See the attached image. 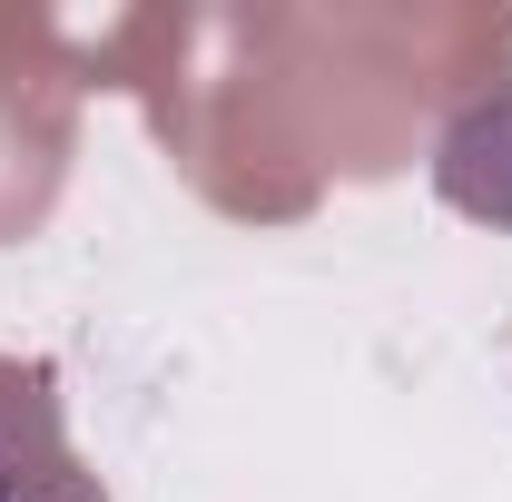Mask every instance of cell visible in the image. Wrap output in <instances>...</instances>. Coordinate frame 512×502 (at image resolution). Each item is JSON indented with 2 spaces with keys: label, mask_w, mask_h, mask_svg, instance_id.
<instances>
[{
  "label": "cell",
  "mask_w": 512,
  "mask_h": 502,
  "mask_svg": "<svg viewBox=\"0 0 512 502\" xmlns=\"http://www.w3.org/2000/svg\"><path fill=\"white\" fill-rule=\"evenodd\" d=\"M0 502H109L60 434V375L40 355H0Z\"/></svg>",
  "instance_id": "obj_1"
}]
</instances>
